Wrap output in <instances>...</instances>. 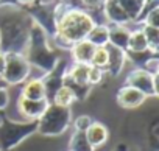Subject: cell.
Returning <instances> with one entry per match:
<instances>
[{
	"mask_svg": "<svg viewBox=\"0 0 159 151\" xmlns=\"http://www.w3.org/2000/svg\"><path fill=\"white\" fill-rule=\"evenodd\" d=\"M34 132L36 122H14L2 118L0 120V149L10 151Z\"/></svg>",
	"mask_w": 159,
	"mask_h": 151,
	"instance_id": "obj_5",
	"label": "cell"
},
{
	"mask_svg": "<svg viewBox=\"0 0 159 151\" xmlns=\"http://www.w3.org/2000/svg\"><path fill=\"white\" fill-rule=\"evenodd\" d=\"M48 100H27L24 97L19 95L17 98V111L22 117H25L27 122H38L41 118V115L45 112V109L48 108Z\"/></svg>",
	"mask_w": 159,
	"mask_h": 151,
	"instance_id": "obj_8",
	"label": "cell"
},
{
	"mask_svg": "<svg viewBox=\"0 0 159 151\" xmlns=\"http://www.w3.org/2000/svg\"><path fill=\"white\" fill-rule=\"evenodd\" d=\"M109 27V45L120 48L123 51H126V45H128V39L131 34V30L126 25H108Z\"/></svg>",
	"mask_w": 159,
	"mask_h": 151,
	"instance_id": "obj_15",
	"label": "cell"
},
{
	"mask_svg": "<svg viewBox=\"0 0 159 151\" xmlns=\"http://www.w3.org/2000/svg\"><path fill=\"white\" fill-rule=\"evenodd\" d=\"M48 38H50V34L41 25H38L34 22L30 30L27 48L22 53L31 67L34 65L36 69L42 70L44 73L52 72L59 61V58L55 55V51L52 50V47L48 44Z\"/></svg>",
	"mask_w": 159,
	"mask_h": 151,
	"instance_id": "obj_3",
	"label": "cell"
},
{
	"mask_svg": "<svg viewBox=\"0 0 159 151\" xmlns=\"http://www.w3.org/2000/svg\"><path fill=\"white\" fill-rule=\"evenodd\" d=\"M31 65L25 59L22 53H7V62L5 70L2 73V80L5 84L16 86L20 83H25L30 78Z\"/></svg>",
	"mask_w": 159,
	"mask_h": 151,
	"instance_id": "obj_6",
	"label": "cell"
},
{
	"mask_svg": "<svg viewBox=\"0 0 159 151\" xmlns=\"http://www.w3.org/2000/svg\"><path fill=\"white\" fill-rule=\"evenodd\" d=\"M91 65L94 67H100V69H106L108 65V50L106 47H97L94 55H92V59H91Z\"/></svg>",
	"mask_w": 159,
	"mask_h": 151,
	"instance_id": "obj_22",
	"label": "cell"
},
{
	"mask_svg": "<svg viewBox=\"0 0 159 151\" xmlns=\"http://www.w3.org/2000/svg\"><path fill=\"white\" fill-rule=\"evenodd\" d=\"M17 2H19V3H24V5H30L33 0H17Z\"/></svg>",
	"mask_w": 159,
	"mask_h": 151,
	"instance_id": "obj_31",
	"label": "cell"
},
{
	"mask_svg": "<svg viewBox=\"0 0 159 151\" xmlns=\"http://www.w3.org/2000/svg\"><path fill=\"white\" fill-rule=\"evenodd\" d=\"M145 100L147 97L142 92L129 86H123L117 92V103L120 108H125V109H136L140 104H143Z\"/></svg>",
	"mask_w": 159,
	"mask_h": 151,
	"instance_id": "obj_9",
	"label": "cell"
},
{
	"mask_svg": "<svg viewBox=\"0 0 159 151\" xmlns=\"http://www.w3.org/2000/svg\"><path fill=\"white\" fill-rule=\"evenodd\" d=\"M86 139L89 140V143L97 149V148H100V146H103L106 142H108V139H109V131H108V128L103 125V123H100V122H92L91 123V126L86 129Z\"/></svg>",
	"mask_w": 159,
	"mask_h": 151,
	"instance_id": "obj_13",
	"label": "cell"
},
{
	"mask_svg": "<svg viewBox=\"0 0 159 151\" xmlns=\"http://www.w3.org/2000/svg\"><path fill=\"white\" fill-rule=\"evenodd\" d=\"M140 30L147 39V45H148V51L151 55H156L159 50V28L156 27H150V25H140Z\"/></svg>",
	"mask_w": 159,
	"mask_h": 151,
	"instance_id": "obj_20",
	"label": "cell"
},
{
	"mask_svg": "<svg viewBox=\"0 0 159 151\" xmlns=\"http://www.w3.org/2000/svg\"><path fill=\"white\" fill-rule=\"evenodd\" d=\"M5 62H7V53L0 50V78H2V73L5 70Z\"/></svg>",
	"mask_w": 159,
	"mask_h": 151,
	"instance_id": "obj_30",
	"label": "cell"
},
{
	"mask_svg": "<svg viewBox=\"0 0 159 151\" xmlns=\"http://www.w3.org/2000/svg\"><path fill=\"white\" fill-rule=\"evenodd\" d=\"M86 41L91 42L94 47H106L109 42V27L106 24H95L88 33Z\"/></svg>",
	"mask_w": 159,
	"mask_h": 151,
	"instance_id": "obj_17",
	"label": "cell"
},
{
	"mask_svg": "<svg viewBox=\"0 0 159 151\" xmlns=\"http://www.w3.org/2000/svg\"><path fill=\"white\" fill-rule=\"evenodd\" d=\"M116 2L122 7V10L128 14L129 20L131 22H136L137 16H139V11L142 8V3L143 0H116Z\"/></svg>",
	"mask_w": 159,
	"mask_h": 151,
	"instance_id": "obj_21",
	"label": "cell"
},
{
	"mask_svg": "<svg viewBox=\"0 0 159 151\" xmlns=\"http://www.w3.org/2000/svg\"><path fill=\"white\" fill-rule=\"evenodd\" d=\"M80 3L84 8H89V10H98V8L103 7L105 0H80Z\"/></svg>",
	"mask_w": 159,
	"mask_h": 151,
	"instance_id": "obj_29",
	"label": "cell"
},
{
	"mask_svg": "<svg viewBox=\"0 0 159 151\" xmlns=\"http://www.w3.org/2000/svg\"><path fill=\"white\" fill-rule=\"evenodd\" d=\"M72 123L70 108H61L53 103L48 104L45 112L36 122V132L45 137H56L64 134Z\"/></svg>",
	"mask_w": 159,
	"mask_h": 151,
	"instance_id": "obj_4",
	"label": "cell"
},
{
	"mask_svg": "<svg viewBox=\"0 0 159 151\" xmlns=\"http://www.w3.org/2000/svg\"><path fill=\"white\" fill-rule=\"evenodd\" d=\"M34 20L17 3H0V50L24 53Z\"/></svg>",
	"mask_w": 159,
	"mask_h": 151,
	"instance_id": "obj_2",
	"label": "cell"
},
{
	"mask_svg": "<svg viewBox=\"0 0 159 151\" xmlns=\"http://www.w3.org/2000/svg\"><path fill=\"white\" fill-rule=\"evenodd\" d=\"M106 50H108V65H106V72L111 73L112 77H117V75L122 72L123 69V64L126 61V51L120 50V48H116L112 45H106Z\"/></svg>",
	"mask_w": 159,
	"mask_h": 151,
	"instance_id": "obj_12",
	"label": "cell"
},
{
	"mask_svg": "<svg viewBox=\"0 0 159 151\" xmlns=\"http://www.w3.org/2000/svg\"><path fill=\"white\" fill-rule=\"evenodd\" d=\"M69 151H95V148L89 143L84 132L73 131L69 140Z\"/></svg>",
	"mask_w": 159,
	"mask_h": 151,
	"instance_id": "obj_19",
	"label": "cell"
},
{
	"mask_svg": "<svg viewBox=\"0 0 159 151\" xmlns=\"http://www.w3.org/2000/svg\"><path fill=\"white\" fill-rule=\"evenodd\" d=\"M20 97H24L27 100H44V98H47L42 78H28L22 86Z\"/></svg>",
	"mask_w": 159,
	"mask_h": 151,
	"instance_id": "obj_14",
	"label": "cell"
},
{
	"mask_svg": "<svg viewBox=\"0 0 159 151\" xmlns=\"http://www.w3.org/2000/svg\"><path fill=\"white\" fill-rule=\"evenodd\" d=\"M10 104V92L5 86H0V111L7 109Z\"/></svg>",
	"mask_w": 159,
	"mask_h": 151,
	"instance_id": "obj_28",
	"label": "cell"
},
{
	"mask_svg": "<svg viewBox=\"0 0 159 151\" xmlns=\"http://www.w3.org/2000/svg\"><path fill=\"white\" fill-rule=\"evenodd\" d=\"M103 75H105V70H103V69H100V67H94V65H89L88 84H89V86L100 84V83H102V80H103Z\"/></svg>",
	"mask_w": 159,
	"mask_h": 151,
	"instance_id": "obj_24",
	"label": "cell"
},
{
	"mask_svg": "<svg viewBox=\"0 0 159 151\" xmlns=\"http://www.w3.org/2000/svg\"><path fill=\"white\" fill-rule=\"evenodd\" d=\"M75 101H76V97H75L73 91H72L70 87H67V86L62 84V86L55 92V95H53V98H52L50 103H53V104H56V106H61V108H70Z\"/></svg>",
	"mask_w": 159,
	"mask_h": 151,
	"instance_id": "obj_18",
	"label": "cell"
},
{
	"mask_svg": "<svg viewBox=\"0 0 159 151\" xmlns=\"http://www.w3.org/2000/svg\"><path fill=\"white\" fill-rule=\"evenodd\" d=\"M55 31L52 34L58 47L70 50L80 41H84L88 33L95 25L94 17L83 8L59 2L53 11Z\"/></svg>",
	"mask_w": 159,
	"mask_h": 151,
	"instance_id": "obj_1",
	"label": "cell"
},
{
	"mask_svg": "<svg viewBox=\"0 0 159 151\" xmlns=\"http://www.w3.org/2000/svg\"><path fill=\"white\" fill-rule=\"evenodd\" d=\"M140 55V53H150L148 51V45H147V39L142 33L140 28L137 30H131L129 39H128V45H126V55Z\"/></svg>",
	"mask_w": 159,
	"mask_h": 151,
	"instance_id": "obj_16",
	"label": "cell"
},
{
	"mask_svg": "<svg viewBox=\"0 0 159 151\" xmlns=\"http://www.w3.org/2000/svg\"><path fill=\"white\" fill-rule=\"evenodd\" d=\"M102 10H103L106 20L111 25H126L128 22H131L128 14L122 10V7L116 2V0H105Z\"/></svg>",
	"mask_w": 159,
	"mask_h": 151,
	"instance_id": "obj_10",
	"label": "cell"
},
{
	"mask_svg": "<svg viewBox=\"0 0 159 151\" xmlns=\"http://www.w3.org/2000/svg\"><path fill=\"white\" fill-rule=\"evenodd\" d=\"M95 48L97 47H94L86 39L73 44L70 47V56L73 59V64H88V65H91V59H92V55H94Z\"/></svg>",
	"mask_w": 159,
	"mask_h": 151,
	"instance_id": "obj_11",
	"label": "cell"
},
{
	"mask_svg": "<svg viewBox=\"0 0 159 151\" xmlns=\"http://www.w3.org/2000/svg\"><path fill=\"white\" fill-rule=\"evenodd\" d=\"M0 3H2V0H0Z\"/></svg>",
	"mask_w": 159,
	"mask_h": 151,
	"instance_id": "obj_32",
	"label": "cell"
},
{
	"mask_svg": "<svg viewBox=\"0 0 159 151\" xmlns=\"http://www.w3.org/2000/svg\"><path fill=\"white\" fill-rule=\"evenodd\" d=\"M159 8V0H143V3H142V8L139 11V16L136 19V24H142V20L145 19V16L148 13H151L153 10Z\"/></svg>",
	"mask_w": 159,
	"mask_h": 151,
	"instance_id": "obj_23",
	"label": "cell"
},
{
	"mask_svg": "<svg viewBox=\"0 0 159 151\" xmlns=\"http://www.w3.org/2000/svg\"><path fill=\"white\" fill-rule=\"evenodd\" d=\"M125 86L137 89L147 98L148 97H157V94H159V91H157V75H151L147 70H143L142 67H137L126 75Z\"/></svg>",
	"mask_w": 159,
	"mask_h": 151,
	"instance_id": "obj_7",
	"label": "cell"
},
{
	"mask_svg": "<svg viewBox=\"0 0 159 151\" xmlns=\"http://www.w3.org/2000/svg\"><path fill=\"white\" fill-rule=\"evenodd\" d=\"M0 151H2V149H0Z\"/></svg>",
	"mask_w": 159,
	"mask_h": 151,
	"instance_id": "obj_33",
	"label": "cell"
},
{
	"mask_svg": "<svg viewBox=\"0 0 159 151\" xmlns=\"http://www.w3.org/2000/svg\"><path fill=\"white\" fill-rule=\"evenodd\" d=\"M142 69L147 70V72L151 73V75H157V73H159V59H157V55H150V56L143 61Z\"/></svg>",
	"mask_w": 159,
	"mask_h": 151,
	"instance_id": "obj_25",
	"label": "cell"
},
{
	"mask_svg": "<svg viewBox=\"0 0 159 151\" xmlns=\"http://www.w3.org/2000/svg\"><path fill=\"white\" fill-rule=\"evenodd\" d=\"M94 120L89 117V115H78L75 120H73V128L75 131H80V132H86V129L91 126Z\"/></svg>",
	"mask_w": 159,
	"mask_h": 151,
	"instance_id": "obj_26",
	"label": "cell"
},
{
	"mask_svg": "<svg viewBox=\"0 0 159 151\" xmlns=\"http://www.w3.org/2000/svg\"><path fill=\"white\" fill-rule=\"evenodd\" d=\"M140 25H150V27L159 28V8H156V10H153L151 13H148V14L145 16V19L142 20Z\"/></svg>",
	"mask_w": 159,
	"mask_h": 151,
	"instance_id": "obj_27",
	"label": "cell"
}]
</instances>
